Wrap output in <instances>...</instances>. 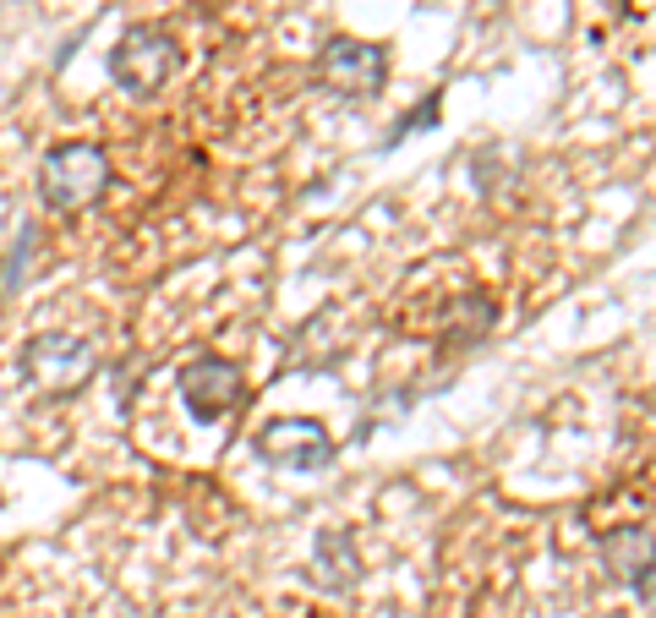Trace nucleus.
<instances>
[{
  "instance_id": "1",
  "label": "nucleus",
  "mask_w": 656,
  "mask_h": 618,
  "mask_svg": "<svg viewBox=\"0 0 656 618\" xmlns=\"http://www.w3.org/2000/svg\"><path fill=\"white\" fill-rule=\"evenodd\" d=\"M39 192H44V208H55V214L93 208L104 192H110V154H104L99 143L50 148L44 165H39Z\"/></svg>"
},
{
  "instance_id": "2",
  "label": "nucleus",
  "mask_w": 656,
  "mask_h": 618,
  "mask_svg": "<svg viewBox=\"0 0 656 618\" xmlns=\"http://www.w3.org/2000/svg\"><path fill=\"white\" fill-rule=\"evenodd\" d=\"M175 39L164 28H132V33H121V44H115V55H110V77L121 83L126 93H159L164 83L175 77Z\"/></svg>"
},
{
  "instance_id": "3",
  "label": "nucleus",
  "mask_w": 656,
  "mask_h": 618,
  "mask_svg": "<svg viewBox=\"0 0 656 618\" xmlns=\"http://www.w3.org/2000/svg\"><path fill=\"white\" fill-rule=\"evenodd\" d=\"M22 372L44 394H72L93 378V351L82 340H72V334H33L22 345Z\"/></svg>"
},
{
  "instance_id": "4",
  "label": "nucleus",
  "mask_w": 656,
  "mask_h": 618,
  "mask_svg": "<svg viewBox=\"0 0 656 618\" xmlns=\"http://www.w3.org/2000/svg\"><path fill=\"white\" fill-rule=\"evenodd\" d=\"M181 400L197 422H225L246 400V378H241L236 361H225V356H197L192 367L181 372Z\"/></svg>"
},
{
  "instance_id": "5",
  "label": "nucleus",
  "mask_w": 656,
  "mask_h": 618,
  "mask_svg": "<svg viewBox=\"0 0 656 618\" xmlns=\"http://www.w3.org/2000/svg\"><path fill=\"white\" fill-rule=\"evenodd\" d=\"M257 449H263L268 465H285V471H323L334 460V438L312 416H279V422H268L257 433Z\"/></svg>"
},
{
  "instance_id": "6",
  "label": "nucleus",
  "mask_w": 656,
  "mask_h": 618,
  "mask_svg": "<svg viewBox=\"0 0 656 618\" xmlns=\"http://www.w3.org/2000/svg\"><path fill=\"white\" fill-rule=\"evenodd\" d=\"M323 83L334 93H350V99H367V93L383 88V77H389V55L378 50V44H361V39H334L323 50Z\"/></svg>"
},
{
  "instance_id": "7",
  "label": "nucleus",
  "mask_w": 656,
  "mask_h": 618,
  "mask_svg": "<svg viewBox=\"0 0 656 618\" xmlns=\"http://www.w3.org/2000/svg\"><path fill=\"white\" fill-rule=\"evenodd\" d=\"M602 558L618 580L640 591V602H651V531L646 526H624L602 536Z\"/></svg>"
}]
</instances>
